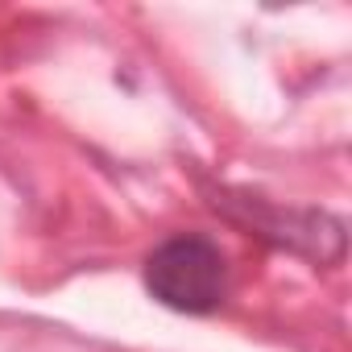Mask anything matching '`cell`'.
Here are the masks:
<instances>
[{
  "instance_id": "obj_1",
  "label": "cell",
  "mask_w": 352,
  "mask_h": 352,
  "mask_svg": "<svg viewBox=\"0 0 352 352\" xmlns=\"http://www.w3.org/2000/svg\"><path fill=\"white\" fill-rule=\"evenodd\" d=\"M145 286L170 311L208 315L228 294V257L208 236H170L145 257Z\"/></svg>"
}]
</instances>
